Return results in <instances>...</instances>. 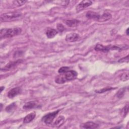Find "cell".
<instances>
[{
    "mask_svg": "<svg viewBox=\"0 0 129 129\" xmlns=\"http://www.w3.org/2000/svg\"><path fill=\"white\" fill-rule=\"evenodd\" d=\"M78 76L77 72L74 70H69L64 74H59L55 78V82L57 84H63L68 81L75 79Z\"/></svg>",
    "mask_w": 129,
    "mask_h": 129,
    "instance_id": "1",
    "label": "cell"
},
{
    "mask_svg": "<svg viewBox=\"0 0 129 129\" xmlns=\"http://www.w3.org/2000/svg\"><path fill=\"white\" fill-rule=\"evenodd\" d=\"M21 31L22 30L20 28L2 29L0 32L1 39L11 38L17 36L20 34Z\"/></svg>",
    "mask_w": 129,
    "mask_h": 129,
    "instance_id": "2",
    "label": "cell"
},
{
    "mask_svg": "<svg viewBox=\"0 0 129 129\" xmlns=\"http://www.w3.org/2000/svg\"><path fill=\"white\" fill-rule=\"evenodd\" d=\"M22 17V14L19 12H12L4 13L1 16V22H9L20 19Z\"/></svg>",
    "mask_w": 129,
    "mask_h": 129,
    "instance_id": "3",
    "label": "cell"
},
{
    "mask_svg": "<svg viewBox=\"0 0 129 129\" xmlns=\"http://www.w3.org/2000/svg\"><path fill=\"white\" fill-rule=\"evenodd\" d=\"M59 111H60V109H58L56 111H53L52 112H49L44 115L41 119L42 121L46 124H51L54 119L56 117V116L58 114Z\"/></svg>",
    "mask_w": 129,
    "mask_h": 129,
    "instance_id": "4",
    "label": "cell"
},
{
    "mask_svg": "<svg viewBox=\"0 0 129 129\" xmlns=\"http://www.w3.org/2000/svg\"><path fill=\"white\" fill-rule=\"evenodd\" d=\"M94 49L97 51H102L103 52H107L110 50H120L121 48L116 46H104L101 44H97L95 46Z\"/></svg>",
    "mask_w": 129,
    "mask_h": 129,
    "instance_id": "5",
    "label": "cell"
},
{
    "mask_svg": "<svg viewBox=\"0 0 129 129\" xmlns=\"http://www.w3.org/2000/svg\"><path fill=\"white\" fill-rule=\"evenodd\" d=\"M92 3L91 1L84 0L81 1L76 7V10L77 12H79L92 5Z\"/></svg>",
    "mask_w": 129,
    "mask_h": 129,
    "instance_id": "6",
    "label": "cell"
},
{
    "mask_svg": "<svg viewBox=\"0 0 129 129\" xmlns=\"http://www.w3.org/2000/svg\"><path fill=\"white\" fill-rule=\"evenodd\" d=\"M22 61H23V60L22 59H18V60L14 61H11L9 63H7L3 68H2L1 69V70L4 71L10 70L12 69V68H14L15 67H16V66H17L19 64L22 62Z\"/></svg>",
    "mask_w": 129,
    "mask_h": 129,
    "instance_id": "7",
    "label": "cell"
},
{
    "mask_svg": "<svg viewBox=\"0 0 129 129\" xmlns=\"http://www.w3.org/2000/svg\"><path fill=\"white\" fill-rule=\"evenodd\" d=\"M22 92V89L19 87H17L11 89L8 93V97L9 98H13L15 96L20 94Z\"/></svg>",
    "mask_w": 129,
    "mask_h": 129,
    "instance_id": "8",
    "label": "cell"
},
{
    "mask_svg": "<svg viewBox=\"0 0 129 129\" xmlns=\"http://www.w3.org/2000/svg\"><path fill=\"white\" fill-rule=\"evenodd\" d=\"M80 38L78 34L75 33H71L66 35V40L69 42H74L77 41Z\"/></svg>",
    "mask_w": 129,
    "mask_h": 129,
    "instance_id": "9",
    "label": "cell"
},
{
    "mask_svg": "<svg viewBox=\"0 0 129 129\" xmlns=\"http://www.w3.org/2000/svg\"><path fill=\"white\" fill-rule=\"evenodd\" d=\"M101 15H99V14L93 12V11H88L87 12L86 14V17L89 19H92L95 21H97L99 22V20L100 18Z\"/></svg>",
    "mask_w": 129,
    "mask_h": 129,
    "instance_id": "10",
    "label": "cell"
},
{
    "mask_svg": "<svg viewBox=\"0 0 129 129\" xmlns=\"http://www.w3.org/2000/svg\"><path fill=\"white\" fill-rule=\"evenodd\" d=\"M38 101H31L26 103L23 106V108L25 110H29L34 108H37L39 106Z\"/></svg>",
    "mask_w": 129,
    "mask_h": 129,
    "instance_id": "11",
    "label": "cell"
},
{
    "mask_svg": "<svg viewBox=\"0 0 129 129\" xmlns=\"http://www.w3.org/2000/svg\"><path fill=\"white\" fill-rule=\"evenodd\" d=\"M81 127L83 128H96L99 127V125L92 121H87L83 123Z\"/></svg>",
    "mask_w": 129,
    "mask_h": 129,
    "instance_id": "12",
    "label": "cell"
},
{
    "mask_svg": "<svg viewBox=\"0 0 129 129\" xmlns=\"http://www.w3.org/2000/svg\"><path fill=\"white\" fill-rule=\"evenodd\" d=\"M64 23L69 27H74L78 25V24L80 23V21L77 19H69L63 21Z\"/></svg>",
    "mask_w": 129,
    "mask_h": 129,
    "instance_id": "13",
    "label": "cell"
},
{
    "mask_svg": "<svg viewBox=\"0 0 129 129\" xmlns=\"http://www.w3.org/2000/svg\"><path fill=\"white\" fill-rule=\"evenodd\" d=\"M36 113L35 112H31L27 115L23 119V122L24 123H28L31 122L35 117Z\"/></svg>",
    "mask_w": 129,
    "mask_h": 129,
    "instance_id": "14",
    "label": "cell"
},
{
    "mask_svg": "<svg viewBox=\"0 0 129 129\" xmlns=\"http://www.w3.org/2000/svg\"><path fill=\"white\" fill-rule=\"evenodd\" d=\"M57 33V31L51 28H48L46 31V35L48 38H53Z\"/></svg>",
    "mask_w": 129,
    "mask_h": 129,
    "instance_id": "15",
    "label": "cell"
},
{
    "mask_svg": "<svg viewBox=\"0 0 129 129\" xmlns=\"http://www.w3.org/2000/svg\"><path fill=\"white\" fill-rule=\"evenodd\" d=\"M64 117L62 115L59 116V117H57V118L56 119V120L53 122V126L54 127H59L60 126H61L64 122Z\"/></svg>",
    "mask_w": 129,
    "mask_h": 129,
    "instance_id": "16",
    "label": "cell"
},
{
    "mask_svg": "<svg viewBox=\"0 0 129 129\" xmlns=\"http://www.w3.org/2000/svg\"><path fill=\"white\" fill-rule=\"evenodd\" d=\"M111 15L109 13H104L103 14L101 15L100 18L99 20V22H105L109 20H110L111 18Z\"/></svg>",
    "mask_w": 129,
    "mask_h": 129,
    "instance_id": "17",
    "label": "cell"
},
{
    "mask_svg": "<svg viewBox=\"0 0 129 129\" xmlns=\"http://www.w3.org/2000/svg\"><path fill=\"white\" fill-rule=\"evenodd\" d=\"M16 107V104L15 103H12L11 104H10V105H9L8 106H7L5 110L7 112H11L13 111Z\"/></svg>",
    "mask_w": 129,
    "mask_h": 129,
    "instance_id": "18",
    "label": "cell"
},
{
    "mask_svg": "<svg viewBox=\"0 0 129 129\" xmlns=\"http://www.w3.org/2000/svg\"><path fill=\"white\" fill-rule=\"evenodd\" d=\"M115 88H112V87H106V88H104L99 90H96L95 91V92L97 93H104L105 92H107L108 91H110L111 90H113L115 89Z\"/></svg>",
    "mask_w": 129,
    "mask_h": 129,
    "instance_id": "19",
    "label": "cell"
},
{
    "mask_svg": "<svg viewBox=\"0 0 129 129\" xmlns=\"http://www.w3.org/2000/svg\"><path fill=\"white\" fill-rule=\"evenodd\" d=\"M125 92V88H122L121 89H120L118 92H117V93L116 94V96H117V98H122Z\"/></svg>",
    "mask_w": 129,
    "mask_h": 129,
    "instance_id": "20",
    "label": "cell"
},
{
    "mask_svg": "<svg viewBox=\"0 0 129 129\" xmlns=\"http://www.w3.org/2000/svg\"><path fill=\"white\" fill-rule=\"evenodd\" d=\"M128 105L126 104L125 106H124V107L121 110V115L123 117H125L128 113Z\"/></svg>",
    "mask_w": 129,
    "mask_h": 129,
    "instance_id": "21",
    "label": "cell"
},
{
    "mask_svg": "<svg viewBox=\"0 0 129 129\" xmlns=\"http://www.w3.org/2000/svg\"><path fill=\"white\" fill-rule=\"evenodd\" d=\"M70 70V68L68 67H62L59 69L58 72L59 74H64Z\"/></svg>",
    "mask_w": 129,
    "mask_h": 129,
    "instance_id": "22",
    "label": "cell"
},
{
    "mask_svg": "<svg viewBox=\"0 0 129 129\" xmlns=\"http://www.w3.org/2000/svg\"><path fill=\"white\" fill-rule=\"evenodd\" d=\"M128 73H123L120 76V80L122 81H126L128 80Z\"/></svg>",
    "mask_w": 129,
    "mask_h": 129,
    "instance_id": "23",
    "label": "cell"
},
{
    "mask_svg": "<svg viewBox=\"0 0 129 129\" xmlns=\"http://www.w3.org/2000/svg\"><path fill=\"white\" fill-rule=\"evenodd\" d=\"M57 30L60 32H62V31H63L65 29V28L64 27V26L62 24H60V23H58L57 24Z\"/></svg>",
    "mask_w": 129,
    "mask_h": 129,
    "instance_id": "24",
    "label": "cell"
},
{
    "mask_svg": "<svg viewBox=\"0 0 129 129\" xmlns=\"http://www.w3.org/2000/svg\"><path fill=\"white\" fill-rule=\"evenodd\" d=\"M128 62V55H127L126 56L118 60L119 62Z\"/></svg>",
    "mask_w": 129,
    "mask_h": 129,
    "instance_id": "25",
    "label": "cell"
},
{
    "mask_svg": "<svg viewBox=\"0 0 129 129\" xmlns=\"http://www.w3.org/2000/svg\"><path fill=\"white\" fill-rule=\"evenodd\" d=\"M15 2H16V3H17V5L18 6H21V5H23V4H24L26 1H15Z\"/></svg>",
    "mask_w": 129,
    "mask_h": 129,
    "instance_id": "26",
    "label": "cell"
},
{
    "mask_svg": "<svg viewBox=\"0 0 129 129\" xmlns=\"http://www.w3.org/2000/svg\"><path fill=\"white\" fill-rule=\"evenodd\" d=\"M126 34L127 35H128V28L126 30Z\"/></svg>",
    "mask_w": 129,
    "mask_h": 129,
    "instance_id": "27",
    "label": "cell"
},
{
    "mask_svg": "<svg viewBox=\"0 0 129 129\" xmlns=\"http://www.w3.org/2000/svg\"><path fill=\"white\" fill-rule=\"evenodd\" d=\"M4 89V87H3V86H2L1 87V92H2V91L3 90V89Z\"/></svg>",
    "mask_w": 129,
    "mask_h": 129,
    "instance_id": "28",
    "label": "cell"
}]
</instances>
